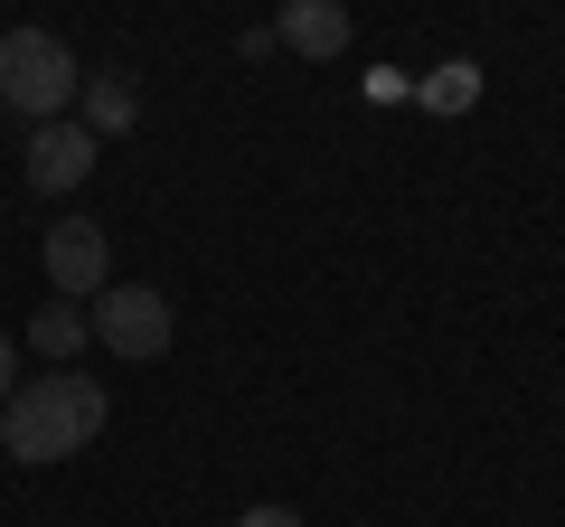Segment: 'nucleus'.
I'll use <instances>...</instances> for the list:
<instances>
[{
	"label": "nucleus",
	"instance_id": "20e7f679",
	"mask_svg": "<svg viewBox=\"0 0 565 527\" xmlns=\"http://www.w3.org/2000/svg\"><path fill=\"white\" fill-rule=\"evenodd\" d=\"M47 283H57V302L104 292V283H114V236H104L95 217H57V226H47Z\"/></svg>",
	"mask_w": 565,
	"mask_h": 527
},
{
	"label": "nucleus",
	"instance_id": "423d86ee",
	"mask_svg": "<svg viewBox=\"0 0 565 527\" xmlns=\"http://www.w3.org/2000/svg\"><path fill=\"white\" fill-rule=\"evenodd\" d=\"M274 39L292 47V57H340V47H349V10H340V0H282Z\"/></svg>",
	"mask_w": 565,
	"mask_h": 527
},
{
	"label": "nucleus",
	"instance_id": "f8f14e48",
	"mask_svg": "<svg viewBox=\"0 0 565 527\" xmlns=\"http://www.w3.org/2000/svg\"><path fill=\"white\" fill-rule=\"evenodd\" d=\"M0 471H10V452H0Z\"/></svg>",
	"mask_w": 565,
	"mask_h": 527
},
{
	"label": "nucleus",
	"instance_id": "1a4fd4ad",
	"mask_svg": "<svg viewBox=\"0 0 565 527\" xmlns=\"http://www.w3.org/2000/svg\"><path fill=\"white\" fill-rule=\"evenodd\" d=\"M424 104H434V114H471V104H481V66H462V57H452L444 76L424 85Z\"/></svg>",
	"mask_w": 565,
	"mask_h": 527
},
{
	"label": "nucleus",
	"instance_id": "6e6552de",
	"mask_svg": "<svg viewBox=\"0 0 565 527\" xmlns=\"http://www.w3.org/2000/svg\"><path fill=\"white\" fill-rule=\"evenodd\" d=\"M29 340H39V358H57V367H66V358L85 348V340H95V321H85L76 302H39V321H29Z\"/></svg>",
	"mask_w": 565,
	"mask_h": 527
},
{
	"label": "nucleus",
	"instance_id": "9b49d317",
	"mask_svg": "<svg viewBox=\"0 0 565 527\" xmlns=\"http://www.w3.org/2000/svg\"><path fill=\"white\" fill-rule=\"evenodd\" d=\"M236 527H302V518H292V508H245Z\"/></svg>",
	"mask_w": 565,
	"mask_h": 527
},
{
	"label": "nucleus",
	"instance_id": "0eeeda50",
	"mask_svg": "<svg viewBox=\"0 0 565 527\" xmlns=\"http://www.w3.org/2000/svg\"><path fill=\"white\" fill-rule=\"evenodd\" d=\"M85 132H95V142H104V132H132V114H141V95H132V76H85Z\"/></svg>",
	"mask_w": 565,
	"mask_h": 527
},
{
	"label": "nucleus",
	"instance_id": "9d476101",
	"mask_svg": "<svg viewBox=\"0 0 565 527\" xmlns=\"http://www.w3.org/2000/svg\"><path fill=\"white\" fill-rule=\"evenodd\" d=\"M10 396H20V348L0 340V406H10Z\"/></svg>",
	"mask_w": 565,
	"mask_h": 527
},
{
	"label": "nucleus",
	"instance_id": "f257e3e1",
	"mask_svg": "<svg viewBox=\"0 0 565 527\" xmlns=\"http://www.w3.org/2000/svg\"><path fill=\"white\" fill-rule=\"evenodd\" d=\"M104 433V386L95 377H20V396L0 406V452L10 462H66Z\"/></svg>",
	"mask_w": 565,
	"mask_h": 527
},
{
	"label": "nucleus",
	"instance_id": "f03ea898",
	"mask_svg": "<svg viewBox=\"0 0 565 527\" xmlns=\"http://www.w3.org/2000/svg\"><path fill=\"white\" fill-rule=\"evenodd\" d=\"M85 95V66L66 39H47V29H10L0 39V104L29 122H66V104Z\"/></svg>",
	"mask_w": 565,
	"mask_h": 527
},
{
	"label": "nucleus",
	"instance_id": "7ed1b4c3",
	"mask_svg": "<svg viewBox=\"0 0 565 527\" xmlns=\"http://www.w3.org/2000/svg\"><path fill=\"white\" fill-rule=\"evenodd\" d=\"M85 321H95V340L114 348V358H161L170 348V302L151 283H104Z\"/></svg>",
	"mask_w": 565,
	"mask_h": 527
},
{
	"label": "nucleus",
	"instance_id": "39448f33",
	"mask_svg": "<svg viewBox=\"0 0 565 527\" xmlns=\"http://www.w3.org/2000/svg\"><path fill=\"white\" fill-rule=\"evenodd\" d=\"M95 132H85V122H39V132H29V189H47V198H57V189H76L85 170H95Z\"/></svg>",
	"mask_w": 565,
	"mask_h": 527
}]
</instances>
